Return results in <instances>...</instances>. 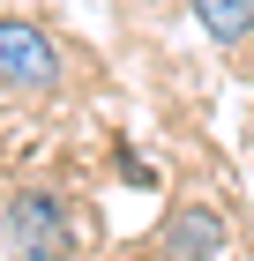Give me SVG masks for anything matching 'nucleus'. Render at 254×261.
Returning a JSON list of instances; mask_svg holds the SVG:
<instances>
[{"label": "nucleus", "mask_w": 254, "mask_h": 261, "mask_svg": "<svg viewBox=\"0 0 254 261\" xmlns=\"http://www.w3.org/2000/svg\"><path fill=\"white\" fill-rule=\"evenodd\" d=\"M187 8L210 30V45H247L254 38V0H187Z\"/></svg>", "instance_id": "nucleus-4"}, {"label": "nucleus", "mask_w": 254, "mask_h": 261, "mask_svg": "<svg viewBox=\"0 0 254 261\" xmlns=\"http://www.w3.org/2000/svg\"><path fill=\"white\" fill-rule=\"evenodd\" d=\"M165 254L172 261H217L224 254V217L217 209H172V224H165Z\"/></svg>", "instance_id": "nucleus-3"}, {"label": "nucleus", "mask_w": 254, "mask_h": 261, "mask_svg": "<svg viewBox=\"0 0 254 261\" xmlns=\"http://www.w3.org/2000/svg\"><path fill=\"white\" fill-rule=\"evenodd\" d=\"M60 75H67V60H60V45L45 38L38 22L0 15V90H15V97H45V90H60Z\"/></svg>", "instance_id": "nucleus-2"}, {"label": "nucleus", "mask_w": 254, "mask_h": 261, "mask_svg": "<svg viewBox=\"0 0 254 261\" xmlns=\"http://www.w3.org/2000/svg\"><path fill=\"white\" fill-rule=\"evenodd\" d=\"M0 231H8V254H15V261H75V246H82L75 209H67L53 187H22V194H8Z\"/></svg>", "instance_id": "nucleus-1"}, {"label": "nucleus", "mask_w": 254, "mask_h": 261, "mask_svg": "<svg viewBox=\"0 0 254 261\" xmlns=\"http://www.w3.org/2000/svg\"><path fill=\"white\" fill-rule=\"evenodd\" d=\"M120 179H127V187H157V164L135 157V149H120Z\"/></svg>", "instance_id": "nucleus-5"}]
</instances>
